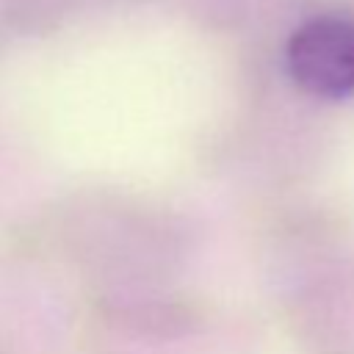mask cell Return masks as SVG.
Returning a JSON list of instances; mask_svg holds the SVG:
<instances>
[{
	"label": "cell",
	"mask_w": 354,
	"mask_h": 354,
	"mask_svg": "<svg viewBox=\"0 0 354 354\" xmlns=\"http://www.w3.org/2000/svg\"><path fill=\"white\" fill-rule=\"evenodd\" d=\"M293 86L315 100L337 102L354 94V22L324 14L301 22L285 44Z\"/></svg>",
	"instance_id": "6da1fadb"
}]
</instances>
